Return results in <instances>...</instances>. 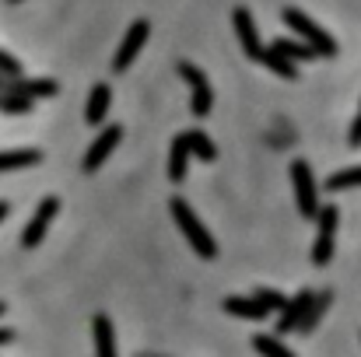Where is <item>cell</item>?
Returning a JSON list of instances; mask_svg holds the SVG:
<instances>
[{
    "label": "cell",
    "instance_id": "obj_22",
    "mask_svg": "<svg viewBox=\"0 0 361 357\" xmlns=\"http://www.w3.org/2000/svg\"><path fill=\"white\" fill-rule=\"evenodd\" d=\"M355 186H361V165H355V168H341V172H334V175L326 179V189H330V193L355 189Z\"/></svg>",
    "mask_w": 361,
    "mask_h": 357
},
{
    "label": "cell",
    "instance_id": "obj_8",
    "mask_svg": "<svg viewBox=\"0 0 361 357\" xmlns=\"http://www.w3.org/2000/svg\"><path fill=\"white\" fill-rule=\"evenodd\" d=\"M56 211H60V200H56V196H46V200L35 207V218H32L28 228L21 232V249H35V245L46 238V228L53 225Z\"/></svg>",
    "mask_w": 361,
    "mask_h": 357
},
{
    "label": "cell",
    "instance_id": "obj_17",
    "mask_svg": "<svg viewBox=\"0 0 361 357\" xmlns=\"http://www.w3.org/2000/svg\"><path fill=\"white\" fill-rule=\"evenodd\" d=\"M259 63H263L267 70H274L277 77H284V81H295V77H298V63H291L288 56H281V53H277V49H270V46H263Z\"/></svg>",
    "mask_w": 361,
    "mask_h": 357
},
{
    "label": "cell",
    "instance_id": "obj_24",
    "mask_svg": "<svg viewBox=\"0 0 361 357\" xmlns=\"http://www.w3.org/2000/svg\"><path fill=\"white\" fill-rule=\"evenodd\" d=\"M252 298H256V301H259V305H263L267 312H281V305L288 301V298H284L281 291H274V287H259V291H256Z\"/></svg>",
    "mask_w": 361,
    "mask_h": 357
},
{
    "label": "cell",
    "instance_id": "obj_7",
    "mask_svg": "<svg viewBox=\"0 0 361 357\" xmlns=\"http://www.w3.org/2000/svg\"><path fill=\"white\" fill-rule=\"evenodd\" d=\"M147 35H151V25H147L144 18H137V21L130 25V32L123 35L120 49H116V60H113V70H116V74H126V70H130V63L137 60V53H140V46L147 42Z\"/></svg>",
    "mask_w": 361,
    "mask_h": 357
},
{
    "label": "cell",
    "instance_id": "obj_3",
    "mask_svg": "<svg viewBox=\"0 0 361 357\" xmlns=\"http://www.w3.org/2000/svg\"><path fill=\"white\" fill-rule=\"evenodd\" d=\"M291 186H295L298 214H302L305 221H312L316 211H319V186H316V175H312V168H309L305 158H295V161H291Z\"/></svg>",
    "mask_w": 361,
    "mask_h": 357
},
{
    "label": "cell",
    "instance_id": "obj_27",
    "mask_svg": "<svg viewBox=\"0 0 361 357\" xmlns=\"http://www.w3.org/2000/svg\"><path fill=\"white\" fill-rule=\"evenodd\" d=\"M11 340H14V330H7V326H0V347H4V344H11Z\"/></svg>",
    "mask_w": 361,
    "mask_h": 357
},
{
    "label": "cell",
    "instance_id": "obj_10",
    "mask_svg": "<svg viewBox=\"0 0 361 357\" xmlns=\"http://www.w3.org/2000/svg\"><path fill=\"white\" fill-rule=\"evenodd\" d=\"M4 92L7 95H25V99H53L56 92H60V84L56 81H49V77H11V81H4Z\"/></svg>",
    "mask_w": 361,
    "mask_h": 357
},
{
    "label": "cell",
    "instance_id": "obj_9",
    "mask_svg": "<svg viewBox=\"0 0 361 357\" xmlns=\"http://www.w3.org/2000/svg\"><path fill=\"white\" fill-rule=\"evenodd\" d=\"M232 25H235V35H239V42H242V53L249 60H259L263 42H259V32H256V21H252L249 7H235L232 11Z\"/></svg>",
    "mask_w": 361,
    "mask_h": 357
},
{
    "label": "cell",
    "instance_id": "obj_26",
    "mask_svg": "<svg viewBox=\"0 0 361 357\" xmlns=\"http://www.w3.org/2000/svg\"><path fill=\"white\" fill-rule=\"evenodd\" d=\"M348 144H351V147H361V113L355 116L351 130H348Z\"/></svg>",
    "mask_w": 361,
    "mask_h": 357
},
{
    "label": "cell",
    "instance_id": "obj_31",
    "mask_svg": "<svg viewBox=\"0 0 361 357\" xmlns=\"http://www.w3.org/2000/svg\"><path fill=\"white\" fill-rule=\"evenodd\" d=\"M7 4H18V0H7Z\"/></svg>",
    "mask_w": 361,
    "mask_h": 357
},
{
    "label": "cell",
    "instance_id": "obj_23",
    "mask_svg": "<svg viewBox=\"0 0 361 357\" xmlns=\"http://www.w3.org/2000/svg\"><path fill=\"white\" fill-rule=\"evenodd\" d=\"M32 99H25V95H7V92H0V113H7V116H25V113H32Z\"/></svg>",
    "mask_w": 361,
    "mask_h": 357
},
{
    "label": "cell",
    "instance_id": "obj_19",
    "mask_svg": "<svg viewBox=\"0 0 361 357\" xmlns=\"http://www.w3.org/2000/svg\"><path fill=\"white\" fill-rule=\"evenodd\" d=\"M270 49H277L281 56H288L291 63H305V60H316V49L305 46L302 39H274Z\"/></svg>",
    "mask_w": 361,
    "mask_h": 357
},
{
    "label": "cell",
    "instance_id": "obj_20",
    "mask_svg": "<svg viewBox=\"0 0 361 357\" xmlns=\"http://www.w3.org/2000/svg\"><path fill=\"white\" fill-rule=\"evenodd\" d=\"M186 147H190V158H200V161H214L218 158V147L214 140L204 133V130H186Z\"/></svg>",
    "mask_w": 361,
    "mask_h": 357
},
{
    "label": "cell",
    "instance_id": "obj_2",
    "mask_svg": "<svg viewBox=\"0 0 361 357\" xmlns=\"http://www.w3.org/2000/svg\"><path fill=\"white\" fill-rule=\"evenodd\" d=\"M281 18H284V25H288L305 46L316 49V56H337V39H334L326 28H319L305 11H298V7H284Z\"/></svg>",
    "mask_w": 361,
    "mask_h": 357
},
{
    "label": "cell",
    "instance_id": "obj_28",
    "mask_svg": "<svg viewBox=\"0 0 361 357\" xmlns=\"http://www.w3.org/2000/svg\"><path fill=\"white\" fill-rule=\"evenodd\" d=\"M7 214H11V203H7V200H0V221H4Z\"/></svg>",
    "mask_w": 361,
    "mask_h": 357
},
{
    "label": "cell",
    "instance_id": "obj_29",
    "mask_svg": "<svg viewBox=\"0 0 361 357\" xmlns=\"http://www.w3.org/2000/svg\"><path fill=\"white\" fill-rule=\"evenodd\" d=\"M4 312H7V308H4V301H0V315H4Z\"/></svg>",
    "mask_w": 361,
    "mask_h": 357
},
{
    "label": "cell",
    "instance_id": "obj_1",
    "mask_svg": "<svg viewBox=\"0 0 361 357\" xmlns=\"http://www.w3.org/2000/svg\"><path fill=\"white\" fill-rule=\"evenodd\" d=\"M169 211H172L179 232L186 235V242L193 245V252H197L200 259H218V242H214V235L204 228V221L193 214V207H190L183 196H172V200H169Z\"/></svg>",
    "mask_w": 361,
    "mask_h": 357
},
{
    "label": "cell",
    "instance_id": "obj_30",
    "mask_svg": "<svg viewBox=\"0 0 361 357\" xmlns=\"http://www.w3.org/2000/svg\"><path fill=\"white\" fill-rule=\"evenodd\" d=\"M0 92H4V77H0Z\"/></svg>",
    "mask_w": 361,
    "mask_h": 357
},
{
    "label": "cell",
    "instance_id": "obj_11",
    "mask_svg": "<svg viewBox=\"0 0 361 357\" xmlns=\"http://www.w3.org/2000/svg\"><path fill=\"white\" fill-rule=\"evenodd\" d=\"M309 301H312V291L302 287L298 294H291V298L281 305V315H277V333H281V337H284V333H295V326H298V319L305 315Z\"/></svg>",
    "mask_w": 361,
    "mask_h": 357
},
{
    "label": "cell",
    "instance_id": "obj_25",
    "mask_svg": "<svg viewBox=\"0 0 361 357\" xmlns=\"http://www.w3.org/2000/svg\"><path fill=\"white\" fill-rule=\"evenodd\" d=\"M0 77H4V81H11V77H25L21 60H14V56L4 53V49H0Z\"/></svg>",
    "mask_w": 361,
    "mask_h": 357
},
{
    "label": "cell",
    "instance_id": "obj_12",
    "mask_svg": "<svg viewBox=\"0 0 361 357\" xmlns=\"http://www.w3.org/2000/svg\"><path fill=\"white\" fill-rule=\"evenodd\" d=\"M92 337H95V357H120L116 354V333H113V319L106 312L92 315Z\"/></svg>",
    "mask_w": 361,
    "mask_h": 357
},
{
    "label": "cell",
    "instance_id": "obj_5",
    "mask_svg": "<svg viewBox=\"0 0 361 357\" xmlns=\"http://www.w3.org/2000/svg\"><path fill=\"white\" fill-rule=\"evenodd\" d=\"M179 74H183V81L190 84V109H193V116H211V109H214V92H211V84H207V77H204V70L197 67V63H179L176 67Z\"/></svg>",
    "mask_w": 361,
    "mask_h": 357
},
{
    "label": "cell",
    "instance_id": "obj_13",
    "mask_svg": "<svg viewBox=\"0 0 361 357\" xmlns=\"http://www.w3.org/2000/svg\"><path fill=\"white\" fill-rule=\"evenodd\" d=\"M109 106H113V88L106 81L92 84V95H88V109H85V119L88 126H102L106 116H109Z\"/></svg>",
    "mask_w": 361,
    "mask_h": 357
},
{
    "label": "cell",
    "instance_id": "obj_14",
    "mask_svg": "<svg viewBox=\"0 0 361 357\" xmlns=\"http://www.w3.org/2000/svg\"><path fill=\"white\" fill-rule=\"evenodd\" d=\"M330 305H334V291H319V294H312V301H309L305 315L298 319L295 333H312V330L319 326V319L326 315V308H330Z\"/></svg>",
    "mask_w": 361,
    "mask_h": 357
},
{
    "label": "cell",
    "instance_id": "obj_21",
    "mask_svg": "<svg viewBox=\"0 0 361 357\" xmlns=\"http://www.w3.org/2000/svg\"><path fill=\"white\" fill-rule=\"evenodd\" d=\"M252 347H256V354L259 357H295V351H288L277 337H270V333H256L252 337Z\"/></svg>",
    "mask_w": 361,
    "mask_h": 357
},
{
    "label": "cell",
    "instance_id": "obj_18",
    "mask_svg": "<svg viewBox=\"0 0 361 357\" xmlns=\"http://www.w3.org/2000/svg\"><path fill=\"white\" fill-rule=\"evenodd\" d=\"M42 154L35 147H21V151H0V172H18V168H32L39 165Z\"/></svg>",
    "mask_w": 361,
    "mask_h": 357
},
{
    "label": "cell",
    "instance_id": "obj_15",
    "mask_svg": "<svg viewBox=\"0 0 361 357\" xmlns=\"http://www.w3.org/2000/svg\"><path fill=\"white\" fill-rule=\"evenodd\" d=\"M228 315H235V319H249V322H263L270 312L256 301V298H239V294H232V298H225V305H221Z\"/></svg>",
    "mask_w": 361,
    "mask_h": 357
},
{
    "label": "cell",
    "instance_id": "obj_6",
    "mask_svg": "<svg viewBox=\"0 0 361 357\" xmlns=\"http://www.w3.org/2000/svg\"><path fill=\"white\" fill-rule=\"evenodd\" d=\"M123 140V126L120 123H109V126H102V133L92 140V147H88V154H85V161H81V168L92 175V172H99L102 168V161L116 151V144Z\"/></svg>",
    "mask_w": 361,
    "mask_h": 357
},
{
    "label": "cell",
    "instance_id": "obj_16",
    "mask_svg": "<svg viewBox=\"0 0 361 357\" xmlns=\"http://www.w3.org/2000/svg\"><path fill=\"white\" fill-rule=\"evenodd\" d=\"M186 168H190V147H186V137L179 133L176 140H172V147H169V179L179 186V182H186Z\"/></svg>",
    "mask_w": 361,
    "mask_h": 357
},
{
    "label": "cell",
    "instance_id": "obj_4",
    "mask_svg": "<svg viewBox=\"0 0 361 357\" xmlns=\"http://www.w3.org/2000/svg\"><path fill=\"white\" fill-rule=\"evenodd\" d=\"M316 228H319V235H316V245H312V263L316 266H326L330 259H334V235H337V221H341V211L334 207V203H319V211H316Z\"/></svg>",
    "mask_w": 361,
    "mask_h": 357
}]
</instances>
